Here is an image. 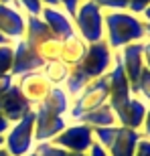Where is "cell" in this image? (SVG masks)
I'll return each mask as SVG.
<instances>
[{
	"instance_id": "cell-21",
	"label": "cell",
	"mask_w": 150,
	"mask_h": 156,
	"mask_svg": "<svg viewBox=\"0 0 150 156\" xmlns=\"http://www.w3.org/2000/svg\"><path fill=\"white\" fill-rule=\"evenodd\" d=\"M69 71H71V67H67L63 61L55 59V61H49V63L43 65L41 73L47 77V81H49L53 87H63L67 77H69Z\"/></svg>"
},
{
	"instance_id": "cell-14",
	"label": "cell",
	"mask_w": 150,
	"mask_h": 156,
	"mask_svg": "<svg viewBox=\"0 0 150 156\" xmlns=\"http://www.w3.org/2000/svg\"><path fill=\"white\" fill-rule=\"evenodd\" d=\"M41 18H43V23L49 27V30H51L57 39H61V41L77 35V33H75L73 18H71L63 8H51V6H45L43 12H41Z\"/></svg>"
},
{
	"instance_id": "cell-34",
	"label": "cell",
	"mask_w": 150,
	"mask_h": 156,
	"mask_svg": "<svg viewBox=\"0 0 150 156\" xmlns=\"http://www.w3.org/2000/svg\"><path fill=\"white\" fill-rule=\"evenodd\" d=\"M8 128H10V122L6 120L4 116H0V136H4L8 132Z\"/></svg>"
},
{
	"instance_id": "cell-13",
	"label": "cell",
	"mask_w": 150,
	"mask_h": 156,
	"mask_svg": "<svg viewBox=\"0 0 150 156\" xmlns=\"http://www.w3.org/2000/svg\"><path fill=\"white\" fill-rule=\"evenodd\" d=\"M43 61L39 59L33 47L27 45V41L20 39L14 43V53H12V69L10 75L12 77H20L24 73H30V71H41L43 69Z\"/></svg>"
},
{
	"instance_id": "cell-26",
	"label": "cell",
	"mask_w": 150,
	"mask_h": 156,
	"mask_svg": "<svg viewBox=\"0 0 150 156\" xmlns=\"http://www.w3.org/2000/svg\"><path fill=\"white\" fill-rule=\"evenodd\" d=\"M12 53H14V45H2L0 47V79L6 77V75H10Z\"/></svg>"
},
{
	"instance_id": "cell-30",
	"label": "cell",
	"mask_w": 150,
	"mask_h": 156,
	"mask_svg": "<svg viewBox=\"0 0 150 156\" xmlns=\"http://www.w3.org/2000/svg\"><path fill=\"white\" fill-rule=\"evenodd\" d=\"M81 4V0H61V8H63L71 18L75 16V12H77V6Z\"/></svg>"
},
{
	"instance_id": "cell-5",
	"label": "cell",
	"mask_w": 150,
	"mask_h": 156,
	"mask_svg": "<svg viewBox=\"0 0 150 156\" xmlns=\"http://www.w3.org/2000/svg\"><path fill=\"white\" fill-rule=\"evenodd\" d=\"M75 33L87 45L104 41V10L93 0H81L73 16Z\"/></svg>"
},
{
	"instance_id": "cell-27",
	"label": "cell",
	"mask_w": 150,
	"mask_h": 156,
	"mask_svg": "<svg viewBox=\"0 0 150 156\" xmlns=\"http://www.w3.org/2000/svg\"><path fill=\"white\" fill-rule=\"evenodd\" d=\"M104 12L108 10H128V0H93Z\"/></svg>"
},
{
	"instance_id": "cell-10",
	"label": "cell",
	"mask_w": 150,
	"mask_h": 156,
	"mask_svg": "<svg viewBox=\"0 0 150 156\" xmlns=\"http://www.w3.org/2000/svg\"><path fill=\"white\" fill-rule=\"evenodd\" d=\"M108 85H110L108 104H110V108L116 112L118 108H122L128 99L132 98V87H130V81H128L126 73H124V67H122V63H120L118 53L114 55V65H112V69L108 71Z\"/></svg>"
},
{
	"instance_id": "cell-4",
	"label": "cell",
	"mask_w": 150,
	"mask_h": 156,
	"mask_svg": "<svg viewBox=\"0 0 150 156\" xmlns=\"http://www.w3.org/2000/svg\"><path fill=\"white\" fill-rule=\"evenodd\" d=\"M35 110L18 122H12L8 132L4 134V150L8 156H27L35 152Z\"/></svg>"
},
{
	"instance_id": "cell-12",
	"label": "cell",
	"mask_w": 150,
	"mask_h": 156,
	"mask_svg": "<svg viewBox=\"0 0 150 156\" xmlns=\"http://www.w3.org/2000/svg\"><path fill=\"white\" fill-rule=\"evenodd\" d=\"M24 29H27V14L18 10L16 6L0 2V33L8 41L16 43L24 37Z\"/></svg>"
},
{
	"instance_id": "cell-38",
	"label": "cell",
	"mask_w": 150,
	"mask_h": 156,
	"mask_svg": "<svg viewBox=\"0 0 150 156\" xmlns=\"http://www.w3.org/2000/svg\"><path fill=\"white\" fill-rule=\"evenodd\" d=\"M144 30H146V39H150V23H144Z\"/></svg>"
},
{
	"instance_id": "cell-29",
	"label": "cell",
	"mask_w": 150,
	"mask_h": 156,
	"mask_svg": "<svg viewBox=\"0 0 150 156\" xmlns=\"http://www.w3.org/2000/svg\"><path fill=\"white\" fill-rule=\"evenodd\" d=\"M134 156H150V138H144V136H142V138L138 140Z\"/></svg>"
},
{
	"instance_id": "cell-33",
	"label": "cell",
	"mask_w": 150,
	"mask_h": 156,
	"mask_svg": "<svg viewBox=\"0 0 150 156\" xmlns=\"http://www.w3.org/2000/svg\"><path fill=\"white\" fill-rule=\"evenodd\" d=\"M140 134H142L144 138H150V105H148V110H146L144 124H142V128H140Z\"/></svg>"
},
{
	"instance_id": "cell-17",
	"label": "cell",
	"mask_w": 150,
	"mask_h": 156,
	"mask_svg": "<svg viewBox=\"0 0 150 156\" xmlns=\"http://www.w3.org/2000/svg\"><path fill=\"white\" fill-rule=\"evenodd\" d=\"M87 49H89V45L77 35L63 39L61 41V51H59V61H63L67 67H75L77 63L83 61V57L87 55Z\"/></svg>"
},
{
	"instance_id": "cell-37",
	"label": "cell",
	"mask_w": 150,
	"mask_h": 156,
	"mask_svg": "<svg viewBox=\"0 0 150 156\" xmlns=\"http://www.w3.org/2000/svg\"><path fill=\"white\" fill-rule=\"evenodd\" d=\"M142 20H144V23H150V6L142 12Z\"/></svg>"
},
{
	"instance_id": "cell-41",
	"label": "cell",
	"mask_w": 150,
	"mask_h": 156,
	"mask_svg": "<svg viewBox=\"0 0 150 156\" xmlns=\"http://www.w3.org/2000/svg\"><path fill=\"white\" fill-rule=\"evenodd\" d=\"M0 156H8V152H6L4 148H2V150H0Z\"/></svg>"
},
{
	"instance_id": "cell-9",
	"label": "cell",
	"mask_w": 150,
	"mask_h": 156,
	"mask_svg": "<svg viewBox=\"0 0 150 156\" xmlns=\"http://www.w3.org/2000/svg\"><path fill=\"white\" fill-rule=\"evenodd\" d=\"M14 81H16V87L23 93V98L30 104V108H37L39 104H43L49 91L53 89V85L47 81V77L41 71L24 73L20 77H14Z\"/></svg>"
},
{
	"instance_id": "cell-7",
	"label": "cell",
	"mask_w": 150,
	"mask_h": 156,
	"mask_svg": "<svg viewBox=\"0 0 150 156\" xmlns=\"http://www.w3.org/2000/svg\"><path fill=\"white\" fill-rule=\"evenodd\" d=\"M33 110L30 104L18 91L16 81L12 75H6L0 79V116H4L10 122H18L23 116H27Z\"/></svg>"
},
{
	"instance_id": "cell-20",
	"label": "cell",
	"mask_w": 150,
	"mask_h": 156,
	"mask_svg": "<svg viewBox=\"0 0 150 156\" xmlns=\"http://www.w3.org/2000/svg\"><path fill=\"white\" fill-rule=\"evenodd\" d=\"M51 35L53 33L49 30V27L43 23L41 16H27V29H24L23 39L27 41L29 47H35L37 43H41L43 39H47V37H51Z\"/></svg>"
},
{
	"instance_id": "cell-24",
	"label": "cell",
	"mask_w": 150,
	"mask_h": 156,
	"mask_svg": "<svg viewBox=\"0 0 150 156\" xmlns=\"http://www.w3.org/2000/svg\"><path fill=\"white\" fill-rule=\"evenodd\" d=\"M37 156H87V154H77V152H69L55 146L53 142H41V144L35 146Z\"/></svg>"
},
{
	"instance_id": "cell-22",
	"label": "cell",
	"mask_w": 150,
	"mask_h": 156,
	"mask_svg": "<svg viewBox=\"0 0 150 156\" xmlns=\"http://www.w3.org/2000/svg\"><path fill=\"white\" fill-rule=\"evenodd\" d=\"M33 51L39 55V59L43 63H49V61H55L59 59V51H61V39H57L55 35L43 39L41 43H37L33 47Z\"/></svg>"
},
{
	"instance_id": "cell-19",
	"label": "cell",
	"mask_w": 150,
	"mask_h": 156,
	"mask_svg": "<svg viewBox=\"0 0 150 156\" xmlns=\"http://www.w3.org/2000/svg\"><path fill=\"white\" fill-rule=\"evenodd\" d=\"M77 122H81V124L89 126L91 130L116 126V124H118V122H116V116H114V110L110 108V104H104V105H99V108H95V110L83 114V116H81Z\"/></svg>"
},
{
	"instance_id": "cell-18",
	"label": "cell",
	"mask_w": 150,
	"mask_h": 156,
	"mask_svg": "<svg viewBox=\"0 0 150 156\" xmlns=\"http://www.w3.org/2000/svg\"><path fill=\"white\" fill-rule=\"evenodd\" d=\"M43 110L57 114V116L69 118V108H71V95L65 91V87H53L49 95L45 98L43 104H39Z\"/></svg>"
},
{
	"instance_id": "cell-39",
	"label": "cell",
	"mask_w": 150,
	"mask_h": 156,
	"mask_svg": "<svg viewBox=\"0 0 150 156\" xmlns=\"http://www.w3.org/2000/svg\"><path fill=\"white\" fill-rule=\"evenodd\" d=\"M4 148V136H0V150Z\"/></svg>"
},
{
	"instance_id": "cell-15",
	"label": "cell",
	"mask_w": 150,
	"mask_h": 156,
	"mask_svg": "<svg viewBox=\"0 0 150 156\" xmlns=\"http://www.w3.org/2000/svg\"><path fill=\"white\" fill-rule=\"evenodd\" d=\"M146 110H148V105L138 98H130L126 104L118 108L114 112L116 116V122H118V126H124V128H130V130H138L142 128L144 124V116H146Z\"/></svg>"
},
{
	"instance_id": "cell-28",
	"label": "cell",
	"mask_w": 150,
	"mask_h": 156,
	"mask_svg": "<svg viewBox=\"0 0 150 156\" xmlns=\"http://www.w3.org/2000/svg\"><path fill=\"white\" fill-rule=\"evenodd\" d=\"M150 6V0H128V12L136 16H142V12Z\"/></svg>"
},
{
	"instance_id": "cell-40",
	"label": "cell",
	"mask_w": 150,
	"mask_h": 156,
	"mask_svg": "<svg viewBox=\"0 0 150 156\" xmlns=\"http://www.w3.org/2000/svg\"><path fill=\"white\" fill-rule=\"evenodd\" d=\"M0 2H2V4H12L14 0H0Z\"/></svg>"
},
{
	"instance_id": "cell-25",
	"label": "cell",
	"mask_w": 150,
	"mask_h": 156,
	"mask_svg": "<svg viewBox=\"0 0 150 156\" xmlns=\"http://www.w3.org/2000/svg\"><path fill=\"white\" fill-rule=\"evenodd\" d=\"M12 6H16L18 10H23L27 16H41V12L45 8L41 0H14Z\"/></svg>"
},
{
	"instance_id": "cell-36",
	"label": "cell",
	"mask_w": 150,
	"mask_h": 156,
	"mask_svg": "<svg viewBox=\"0 0 150 156\" xmlns=\"http://www.w3.org/2000/svg\"><path fill=\"white\" fill-rule=\"evenodd\" d=\"M2 45H14V43H12V41H8L4 35H2V33H0V47H2Z\"/></svg>"
},
{
	"instance_id": "cell-42",
	"label": "cell",
	"mask_w": 150,
	"mask_h": 156,
	"mask_svg": "<svg viewBox=\"0 0 150 156\" xmlns=\"http://www.w3.org/2000/svg\"><path fill=\"white\" fill-rule=\"evenodd\" d=\"M27 156H37V152H30V154H27Z\"/></svg>"
},
{
	"instance_id": "cell-32",
	"label": "cell",
	"mask_w": 150,
	"mask_h": 156,
	"mask_svg": "<svg viewBox=\"0 0 150 156\" xmlns=\"http://www.w3.org/2000/svg\"><path fill=\"white\" fill-rule=\"evenodd\" d=\"M87 156H110L108 154V150H105L102 144H98V142H93L91 148L87 150Z\"/></svg>"
},
{
	"instance_id": "cell-35",
	"label": "cell",
	"mask_w": 150,
	"mask_h": 156,
	"mask_svg": "<svg viewBox=\"0 0 150 156\" xmlns=\"http://www.w3.org/2000/svg\"><path fill=\"white\" fill-rule=\"evenodd\" d=\"M43 6H51V8H61V0H41Z\"/></svg>"
},
{
	"instance_id": "cell-3",
	"label": "cell",
	"mask_w": 150,
	"mask_h": 156,
	"mask_svg": "<svg viewBox=\"0 0 150 156\" xmlns=\"http://www.w3.org/2000/svg\"><path fill=\"white\" fill-rule=\"evenodd\" d=\"M93 138L98 144H102L110 156H134L136 144L142 138L138 130H130L124 126H108L93 130Z\"/></svg>"
},
{
	"instance_id": "cell-6",
	"label": "cell",
	"mask_w": 150,
	"mask_h": 156,
	"mask_svg": "<svg viewBox=\"0 0 150 156\" xmlns=\"http://www.w3.org/2000/svg\"><path fill=\"white\" fill-rule=\"evenodd\" d=\"M110 98V85H108V75L87 83L75 98H71V108H69V122H77L83 114L95 110L99 105L108 104Z\"/></svg>"
},
{
	"instance_id": "cell-23",
	"label": "cell",
	"mask_w": 150,
	"mask_h": 156,
	"mask_svg": "<svg viewBox=\"0 0 150 156\" xmlns=\"http://www.w3.org/2000/svg\"><path fill=\"white\" fill-rule=\"evenodd\" d=\"M132 95L142 99L146 105H150V69H146V67L142 69L136 85L132 87Z\"/></svg>"
},
{
	"instance_id": "cell-1",
	"label": "cell",
	"mask_w": 150,
	"mask_h": 156,
	"mask_svg": "<svg viewBox=\"0 0 150 156\" xmlns=\"http://www.w3.org/2000/svg\"><path fill=\"white\" fill-rule=\"evenodd\" d=\"M114 55L116 53L110 49V45L105 41L93 43L87 49V55L83 57L81 63H77L75 67H71L69 77L65 81V91L69 93L71 98H75L77 93L91 81L99 79V77L108 75V71L114 65Z\"/></svg>"
},
{
	"instance_id": "cell-2",
	"label": "cell",
	"mask_w": 150,
	"mask_h": 156,
	"mask_svg": "<svg viewBox=\"0 0 150 156\" xmlns=\"http://www.w3.org/2000/svg\"><path fill=\"white\" fill-rule=\"evenodd\" d=\"M146 39L144 20L128 10L104 12V41L114 53L132 43H142Z\"/></svg>"
},
{
	"instance_id": "cell-31",
	"label": "cell",
	"mask_w": 150,
	"mask_h": 156,
	"mask_svg": "<svg viewBox=\"0 0 150 156\" xmlns=\"http://www.w3.org/2000/svg\"><path fill=\"white\" fill-rule=\"evenodd\" d=\"M142 59H144V67L150 69V39L142 41Z\"/></svg>"
},
{
	"instance_id": "cell-8",
	"label": "cell",
	"mask_w": 150,
	"mask_h": 156,
	"mask_svg": "<svg viewBox=\"0 0 150 156\" xmlns=\"http://www.w3.org/2000/svg\"><path fill=\"white\" fill-rule=\"evenodd\" d=\"M51 142L59 148H63V150L87 154V150L91 148L95 138H93V130L89 126L81 124V122H69Z\"/></svg>"
},
{
	"instance_id": "cell-16",
	"label": "cell",
	"mask_w": 150,
	"mask_h": 156,
	"mask_svg": "<svg viewBox=\"0 0 150 156\" xmlns=\"http://www.w3.org/2000/svg\"><path fill=\"white\" fill-rule=\"evenodd\" d=\"M118 57H120V63L124 67V73H126L128 81H130V87L136 85L140 73L144 69V59H142V43H132V45H126L124 49L118 51Z\"/></svg>"
},
{
	"instance_id": "cell-11",
	"label": "cell",
	"mask_w": 150,
	"mask_h": 156,
	"mask_svg": "<svg viewBox=\"0 0 150 156\" xmlns=\"http://www.w3.org/2000/svg\"><path fill=\"white\" fill-rule=\"evenodd\" d=\"M33 110H35V142L37 144H41V142H51L69 124V118L51 114V112L43 110L41 105H37Z\"/></svg>"
}]
</instances>
